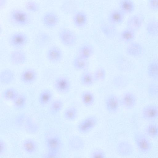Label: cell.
Masks as SVG:
<instances>
[{"label":"cell","instance_id":"obj_1","mask_svg":"<svg viewBox=\"0 0 158 158\" xmlns=\"http://www.w3.org/2000/svg\"><path fill=\"white\" fill-rule=\"evenodd\" d=\"M134 139L136 148L140 153L146 154L150 152L152 144L145 134L140 131L135 132L134 135Z\"/></svg>","mask_w":158,"mask_h":158},{"label":"cell","instance_id":"obj_2","mask_svg":"<svg viewBox=\"0 0 158 158\" xmlns=\"http://www.w3.org/2000/svg\"><path fill=\"white\" fill-rule=\"evenodd\" d=\"M9 18L14 24L19 26H25L31 21L29 15L26 11L18 9L12 10L10 12Z\"/></svg>","mask_w":158,"mask_h":158},{"label":"cell","instance_id":"obj_3","mask_svg":"<svg viewBox=\"0 0 158 158\" xmlns=\"http://www.w3.org/2000/svg\"><path fill=\"white\" fill-rule=\"evenodd\" d=\"M59 37L61 43L67 47L73 46L77 41L75 34L69 29L65 28L61 30L59 34Z\"/></svg>","mask_w":158,"mask_h":158},{"label":"cell","instance_id":"obj_4","mask_svg":"<svg viewBox=\"0 0 158 158\" xmlns=\"http://www.w3.org/2000/svg\"><path fill=\"white\" fill-rule=\"evenodd\" d=\"M28 40V37L26 34L22 32H16L10 36L8 41L10 45L12 47L18 49L25 46Z\"/></svg>","mask_w":158,"mask_h":158},{"label":"cell","instance_id":"obj_5","mask_svg":"<svg viewBox=\"0 0 158 158\" xmlns=\"http://www.w3.org/2000/svg\"><path fill=\"white\" fill-rule=\"evenodd\" d=\"M71 83L69 79L64 76L57 78L53 83V87L56 92L60 94H66L69 91Z\"/></svg>","mask_w":158,"mask_h":158},{"label":"cell","instance_id":"obj_6","mask_svg":"<svg viewBox=\"0 0 158 158\" xmlns=\"http://www.w3.org/2000/svg\"><path fill=\"white\" fill-rule=\"evenodd\" d=\"M97 118L93 116L86 117L81 121L77 126L78 131L81 133L86 134L92 130L96 125Z\"/></svg>","mask_w":158,"mask_h":158},{"label":"cell","instance_id":"obj_7","mask_svg":"<svg viewBox=\"0 0 158 158\" xmlns=\"http://www.w3.org/2000/svg\"><path fill=\"white\" fill-rule=\"evenodd\" d=\"M141 115L144 120L154 122L158 119V105L151 104L145 106L142 110Z\"/></svg>","mask_w":158,"mask_h":158},{"label":"cell","instance_id":"obj_8","mask_svg":"<svg viewBox=\"0 0 158 158\" xmlns=\"http://www.w3.org/2000/svg\"><path fill=\"white\" fill-rule=\"evenodd\" d=\"M45 144L48 152L57 154L62 147V141L56 136L48 137L45 140Z\"/></svg>","mask_w":158,"mask_h":158},{"label":"cell","instance_id":"obj_9","mask_svg":"<svg viewBox=\"0 0 158 158\" xmlns=\"http://www.w3.org/2000/svg\"><path fill=\"white\" fill-rule=\"evenodd\" d=\"M144 18L141 14H136L130 17L127 21V27L136 31L139 29L143 25Z\"/></svg>","mask_w":158,"mask_h":158},{"label":"cell","instance_id":"obj_10","mask_svg":"<svg viewBox=\"0 0 158 158\" xmlns=\"http://www.w3.org/2000/svg\"><path fill=\"white\" fill-rule=\"evenodd\" d=\"M59 20L58 16L52 11L46 12L42 18L43 25L48 28H52L55 27L59 23Z\"/></svg>","mask_w":158,"mask_h":158},{"label":"cell","instance_id":"obj_11","mask_svg":"<svg viewBox=\"0 0 158 158\" xmlns=\"http://www.w3.org/2000/svg\"><path fill=\"white\" fill-rule=\"evenodd\" d=\"M46 56L50 62L56 63L59 62L63 57V53L61 50L58 47L53 46L50 47L47 50Z\"/></svg>","mask_w":158,"mask_h":158},{"label":"cell","instance_id":"obj_12","mask_svg":"<svg viewBox=\"0 0 158 158\" xmlns=\"http://www.w3.org/2000/svg\"><path fill=\"white\" fill-rule=\"evenodd\" d=\"M121 102L125 108L127 110H131L135 106L137 102V98L133 93L127 92L124 93L123 95Z\"/></svg>","mask_w":158,"mask_h":158},{"label":"cell","instance_id":"obj_13","mask_svg":"<svg viewBox=\"0 0 158 158\" xmlns=\"http://www.w3.org/2000/svg\"><path fill=\"white\" fill-rule=\"evenodd\" d=\"M36 72L32 69H25L21 73L20 79L21 81L24 84H30L34 83L37 78Z\"/></svg>","mask_w":158,"mask_h":158},{"label":"cell","instance_id":"obj_14","mask_svg":"<svg viewBox=\"0 0 158 158\" xmlns=\"http://www.w3.org/2000/svg\"><path fill=\"white\" fill-rule=\"evenodd\" d=\"M125 15L119 9L113 10L108 15V21L113 25H120L123 22Z\"/></svg>","mask_w":158,"mask_h":158},{"label":"cell","instance_id":"obj_15","mask_svg":"<svg viewBox=\"0 0 158 158\" xmlns=\"http://www.w3.org/2000/svg\"><path fill=\"white\" fill-rule=\"evenodd\" d=\"M120 102L118 97L114 94L109 95L107 98L105 105L107 110L110 113H114L118 110Z\"/></svg>","mask_w":158,"mask_h":158},{"label":"cell","instance_id":"obj_16","mask_svg":"<svg viewBox=\"0 0 158 158\" xmlns=\"http://www.w3.org/2000/svg\"><path fill=\"white\" fill-rule=\"evenodd\" d=\"M117 151L119 155L123 156H128L133 153L134 148L129 142L122 141L118 143L117 146Z\"/></svg>","mask_w":158,"mask_h":158},{"label":"cell","instance_id":"obj_17","mask_svg":"<svg viewBox=\"0 0 158 158\" xmlns=\"http://www.w3.org/2000/svg\"><path fill=\"white\" fill-rule=\"evenodd\" d=\"M73 21L74 25L78 28L85 27L88 22V17L85 13L82 11H78L74 15Z\"/></svg>","mask_w":158,"mask_h":158},{"label":"cell","instance_id":"obj_18","mask_svg":"<svg viewBox=\"0 0 158 158\" xmlns=\"http://www.w3.org/2000/svg\"><path fill=\"white\" fill-rule=\"evenodd\" d=\"M11 62L15 65H20L24 64L26 60L25 53L20 50H16L12 52L10 55Z\"/></svg>","mask_w":158,"mask_h":158},{"label":"cell","instance_id":"obj_19","mask_svg":"<svg viewBox=\"0 0 158 158\" xmlns=\"http://www.w3.org/2000/svg\"><path fill=\"white\" fill-rule=\"evenodd\" d=\"M53 95L52 91L49 89H45L40 93L38 101L42 106H45L50 104L52 101Z\"/></svg>","mask_w":158,"mask_h":158},{"label":"cell","instance_id":"obj_20","mask_svg":"<svg viewBox=\"0 0 158 158\" xmlns=\"http://www.w3.org/2000/svg\"><path fill=\"white\" fill-rule=\"evenodd\" d=\"M94 50V48L91 44H84L79 48L78 56L88 60L93 55Z\"/></svg>","mask_w":158,"mask_h":158},{"label":"cell","instance_id":"obj_21","mask_svg":"<svg viewBox=\"0 0 158 158\" xmlns=\"http://www.w3.org/2000/svg\"><path fill=\"white\" fill-rule=\"evenodd\" d=\"M119 9L125 15L133 13L135 6L132 0H120L119 2Z\"/></svg>","mask_w":158,"mask_h":158},{"label":"cell","instance_id":"obj_22","mask_svg":"<svg viewBox=\"0 0 158 158\" xmlns=\"http://www.w3.org/2000/svg\"><path fill=\"white\" fill-rule=\"evenodd\" d=\"M22 147L25 152L29 154L35 153L38 148L36 141L31 138L24 140L22 143Z\"/></svg>","mask_w":158,"mask_h":158},{"label":"cell","instance_id":"obj_23","mask_svg":"<svg viewBox=\"0 0 158 158\" xmlns=\"http://www.w3.org/2000/svg\"><path fill=\"white\" fill-rule=\"evenodd\" d=\"M143 48L141 45L137 42H131L127 46L126 51L127 54L132 56H137L142 53Z\"/></svg>","mask_w":158,"mask_h":158},{"label":"cell","instance_id":"obj_24","mask_svg":"<svg viewBox=\"0 0 158 158\" xmlns=\"http://www.w3.org/2000/svg\"><path fill=\"white\" fill-rule=\"evenodd\" d=\"M14 78V73L9 69H3L0 73V82L3 85H7L11 83Z\"/></svg>","mask_w":158,"mask_h":158},{"label":"cell","instance_id":"obj_25","mask_svg":"<svg viewBox=\"0 0 158 158\" xmlns=\"http://www.w3.org/2000/svg\"><path fill=\"white\" fill-rule=\"evenodd\" d=\"M146 30L148 34L150 36H158V20L154 18L148 20L146 24Z\"/></svg>","mask_w":158,"mask_h":158},{"label":"cell","instance_id":"obj_26","mask_svg":"<svg viewBox=\"0 0 158 158\" xmlns=\"http://www.w3.org/2000/svg\"><path fill=\"white\" fill-rule=\"evenodd\" d=\"M81 98L83 104L87 107L92 106L95 102L94 94L89 90H85L81 94Z\"/></svg>","mask_w":158,"mask_h":158},{"label":"cell","instance_id":"obj_27","mask_svg":"<svg viewBox=\"0 0 158 158\" xmlns=\"http://www.w3.org/2000/svg\"><path fill=\"white\" fill-rule=\"evenodd\" d=\"M81 83L86 87L92 86L95 82L93 73L89 71H86L81 75L80 79Z\"/></svg>","mask_w":158,"mask_h":158},{"label":"cell","instance_id":"obj_28","mask_svg":"<svg viewBox=\"0 0 158 158\" xmlns=\"http://www.w3.org/2000/svg\"><path fill=\"white\" fill-rule=\"evenodd\" d=\"M148 75L152 79L158 80V60L152 61L149 64L147 69Z\"/></svg>","mask_w":158,"mask_h":158},{"label":"cell","instance_id":"obj_29","mask_svg":"<svg viewBox=\"0 0 158 158\" xmlns=\"http://www.w3.org/2000/svg\"><path fill=\"white\" fill-rule=\"evenodd\" d=\"M145 134L148 136L152 138L158 137V124L154 122L148 124L144 129Z\"/></svg>","mask_w":158,"mask_h":158},{"label":"cell","instance_id":"obj_30","mask_svg":"<svg viewBox=\"0 0 158 158\" xmlns=\"http://www.w3.org/2000/svg\"><path fill=\"white\" fill-rule=\"evenodd\" d=\"M69 144L70 148L75 151L81 150L84 146V143L81 138L76 135L73 136L70 139Z\"/></svg>","mask_w":158,"mask_h":158},{"label":"cell","instance_id":"obj_31","mask_svg":"<svg viewBox=\"0 0 158 158\" xmlns=\"http://www.w3.org/2000/svg\"><path fill=\"white\" fill-rule=\"evenodd\" d=\"M135 32L133 30L127 27L121 32L120 34V38L125 42L131 43L135 37Z\"/></svg>","mask_w":158,"mask_h":158},{"label":"cell","instance_id":"obj_32","mask_svg":"<svg viewBox=\"0 0 158 158\" xmlns=\"http://www.w3.org/2000/svg\"><path fill=\"white\" fill-rule=\"evenodd\" d=\"M64 106L63 101L60 99H56L52 100L50 104L49 110L54 114L59 113L62 110Z\"/></svg>","mask_w":158,"mask_h":158},{"label":"cell","instance_id":"obj_33","mask_svg":"<svg viewBox=\"0 0 158 158\" xmlns=\"http://www.w3.org/2000/svg\"><path fill=\"white\" fill-rule=\"evenodd\" d=\"M17 90L13 88H8L4 90L2 96L5 100L13 102L19 95Z\"/></svg>","mask_w":158,"mask_h":158},{"label":"cell","instance_id":"obj_34","mask_svg":"<svg viewBox=\"0 0 158 158\" xmlns=\"http://www.w3.org/2000/svg\"><path fill=\"white\" fill-rule=\"evenodd\" d=\"M87 61L77 56L73 59V65L74 68L77 70H83L87 66Z\"/></svg>","mask_w":158,"mask_h":158},{"label":"cell","instance_id":"obj_35","mask_svg":"<svg viewBox=\"0 0 158 158\" xmlns=\"http://www.w3.org/2000/svg\"><path fill=\"white\" fill-rule=\"evenodd\" d=\"M27 102L26 97L22 94H19L13 102L14 107L19 110L23 109L26 105Z\"/></svg>","mask_w":158,"mask_h":158},{"label":"cell","instance_id":"obj_36","mask_svg":"<svg viewBox=\"0 0 158 158\" xmlns=\"http://www.w3.org/2000/svg\"><path fill=\"white\" fill-rule=\"evenodd\" d=\"M78 112L77 109L73 107L66 109L63 113L64 118L67 120L73 121L77 118Z\"/></svg>","mask_w":158,"mask_h":158},{"label":"cell","instance_id":"obj_37","mask_svg":"<svg viewBox=\"0 0 158 158\" xmlns=\"http://www.w3.org/2000/svg\"><path fill=\"white\" fill-rule=\"evenodd\" d=\"M93 74L95 81L102 82L105 79L106 76V71L102 67L98 68Z\"/></svg>","mask_w":158,"mask_h":158},{"label":"cell","instance_id":"obj_38","mask_svg":"<svg viewBox=\"0 0 158 158\" xmlns=\"http://www.w3.org/2000/svg\"><path fill=\"white\" fill-rule=\"evenodd\" d=\"M26 9L29 11L35 13L39 10V6L38 3L34 1L30 0L25 3Z\"/></svg>","mask_w":158,"mask_h":158},{"label":"cell","instance_id":"obj_39","mask_svg":"<svg viewBox=\"0 0 158 158\" xmlns=\"http://www.w3.org/2000/svg\"><path fill=\"white\" fill-rule=\"evenodd\" d=\"M148 5L151 10L154 12L158 11V0H148Z\"/></svg>","mask_w":158,"mask_h":158},{"label":"cell","instance_id":"obj_40","mask_svg":"<svg viewBox=\"0 0 158 158\" xmlns=\"http://www.w3.org/2000/svg\"><path fill=\"white\" fill-rule=\"evenodd\" d=\"M92 158H105L106 155L105 152L101 150L98 149L94 151L91 155Z\"/></svg>","mask_w":158,"mask_h":158},{"label":"cell","instance_id":"obj_41","mask_svg":"<svg viewBox=\"0 0 158 158\" xmlns=\"http://www.w3.org/2000/svg\"><path fill=\"white\" fill-rule=\"evenodd\" d=\"M149 91L150 94L154 95L158 94V84L155 83H152L150 85L149 89Z\"/></svg>","mask_w":158,"mask_h":158},{"label":"cell","instance_id":"obj_42","mask_svg":"<svg viewBox=\"0 0 158 158\" xmlns=\"http://www.w3.org/2000/svg\"><path fill=\"white\" fill-rule=\"evenodd\" d=\"M6 149V145L4 140L1 139H0V156L5 153Z\"/></svg>","mask_w":158,"mask_h":158},{"label":"cell","instance_id":"obj_43","mask_svg":"<svg viewBox=\"0 0 158 158\" xmlns=\"http://www.w3.org/2000/svg\"><path fill=\"white\" fill-rule=\"evenodd\" d=\"M7 2V0H0V9H3L6 5Z\"/></svg>","mask_w":158,"mask_h":158}]
</instances>
